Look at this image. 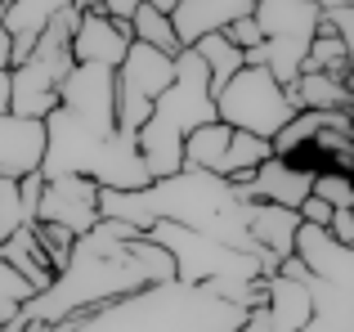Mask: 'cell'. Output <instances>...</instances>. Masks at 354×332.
Returning a JSON list of instances; mask_svg holds the SVG:
<instances>
[{
    "label": "cell",
    "mask_w": 354,
    "mask_h": 332,
    "mask_svg": "<svg viewBox=\"0 0 354 332\" xmlns=\"http://www.w3.org/2000/svg\"><path fill=\"white\" fill-rule=\"evenodd\" d=\"M171 256L148 234H135L130 225L99 220L90 234L72 243V256L45 292H36L23 306V324H63L86 310H99L117 297H130L153 283H171Z\"/></svg>",
    "instance_id": "1"
},
{
    "label": "cell",
    "mask_w": 354,
    "mask_h": 332,
    "mask_svg": "<svg viewBox=\"0 0 354 332\" xmlns=\"http://www.w3.org/2000/svg\"><path fill=\"white\" fill-rule=\"evenodd\" d=\"M242 315L234 301L216 297L211 288L189 283H153L130 297H117L99 310L63 319L68 332H238Z\"/></svg>",
    "instance_id": "2"
},
{
    "label": "cell",
    "mask_w": 354,
    "mask_h": 332,
    "mask_svg": "<svg viewBox=\"0 0 354 332\" xmlns=\"http://www.w3.org/2000/svg\"><path fill=\"white\" fill-rule=\"evenodd\" d=\"M216 122V95H211V77L207 63L184 45L175 54V77L162 95L153 99L144 126L135 131V149L144 158L153 180L184 171V135L198 131V126Z\"/></svg>",
    "instance_id": "3"
},
{
    "label": "cell",
    "mask_w": 354,
    "mask_h": 332,
    "mask_svg": "<svg viewBox=\"0 0 354 332\" xmlns=\"http://www.w3.org/2000/svg\"><path fill=\"white\" fill-rule=\"evenodd\" d=\"M144 207L153 220H171V225H184V229H198L207 238H220V243L238 247V252H256V243L247 238V202L234 198L229 180L211 171H184L166 175V180H153L144 189Z\"/></svg>",
    "instance_id": "4"
},
{
    "label": "cell",
    "mask_w": 354,
    "mask_h": 332,
    "mask_svg": "<svg viewBox=\"0 0 354 332\" xmlns=\"http://www.w3.org/2000/svg\"><path fill=\"white\" fill-rule=\"evenodd\" d=\"M292 117H296L292 99L269 77V68H238L216 90V122H225L229 131H247V135H260V140H274Z\"/></svg>",
    "instance_id": "5"
},
{
    "label": "cell",
    "mask_w": 354,
    "mask_h": 332,
    "mask_svg": "<svg viewBox=\"0 0 354 332\" xmlns=\"http://www.w3.org/2000/svg\"><path fill=\"white\" fill-rule=\"evenodd\" d=\"M113 72H117V131L135 135L139 126H144L153 99L171 86L175 59H171V54H162V50H153V45L130 41L126 45V59H121Z\"/></svg>",
    "instance_id": "6"
},
{
    "label": "cell",
    "mask_w": 354,
    "mask_h": 332,
    "mask_svg": "<svg viewBox=\"0 0 354 332\" xmlns=\"http://www.w3.org/2000/svg\"><path fill=\"white\" fill-rule=\"evenodd\" d=\"M45 122V153H41V180H59V175H95L99 153H104L108 135H95L86 122H77L72 113L54 108Z\"/></svg>",
    "instance_id": "7"
},
{
    "label": "cell",
    "mask_w": 354,
    "mask_h": 332,
    "mask_svg": "<svg viewBox=\"0 0 354 332\" xmlns=\"http://www.w3.org/2000/svg\"><path fill=\"white\" fill-rule=\"evenodd\" d=\"M59 108L86 122L95 135L117 131V72L99 63H72L59 81Z\"/></svg>",
    "instance_id": "8"
},
{
    "label": "cell",
    "mask_w": 354,
    "mask_h": 332,
    "mask_svg": "<svg viewBox=\"0 0 354 332\" xmlns=\"http://www.w3.org/2000/svg\"><path fill=\"white\" fill-rule=\"evenodd\" d=\"M36 220L68 229L72 238L90 234L99 225V184L90 175H59L45 180L41 202H36Z\"/></svg>",
    "instance_id": "9"
},
{
    "label": "cell",
    "mask_w": 354,
    "mask_h": 332,
    "mask_svg": "<svg viewBox=\"0 0 354 332\" xmlns=\"http://www.w3.org/2000/svg\"><path fill=\"white\" fill-rule=\"evenodd\" d=\"M130 36V18H108L104 9H81L77 32H72V63H99V68H117L126 59Z\"/></svg>",
    "instance_id": "10"
},
{
    "label": "cell",
    "mask_w": 354,
    "mask_h": 332,
    "mask_svg": "<svg viewBox=\"0 0 354 332\" xmlns=\"http://www.w3.org/2000/svg\"><path fill=\"white\" fill-rule=\"evenodd\" d=\"M292 261H301L305 274L332 283V288H354V247H341L323 225H301L296 229Z\"/></svg>",
    "instance_id": "11"
},
{
    "label": "cell",
    "mask_w": 354,
    "mask_h": 332,
    "mask_svg": "<svg viewBox=\"0 0 354 332\" xmlns=\"http://www.w3.org/2000/svg\"><path fill=\"white\" fill-rule=\"evenodd\" d=\"M251 18H256L265 41H283V45H296V50H310L314 23H319V5L314 0H256Z\"/></svg>",
    "instance_id": "12"
},
{
    "label": "cell",
    "mask_w": 354,
    "mask_h": 332,
    "mask_svg": "<svg viewBox=\"0 0 354 332\" xmlns=\"http://www.w3.org/2000/svg\"><path fill=\"white\" fill-rule=\"evenodd\" d=\"M45 153V122L41 117H14L0 113V175L23 180L41 166Z\"/></svg>",
    "instance_id": "13"
},
{
    "label": "cell",
    "mask_w": 354,
    "mask_h": 332,
    "mask_svg": "<svg viewBox=\"0 0 354 332\" xmlns=\"http://www.w3.org/2000/svg\"><path fill=\"white\" fill-rule=\"evenodd\" d=\"M90 180H95L99 189H126V193L148 189L153 175H148V166H144V158H139V149H135V135H126V131L108 135L104 153H99V166H95Z\"/></svg>",
    "instance_id": "14"
},
{
    "label": "cell",
    "mask_w": 354,
    "mask_h": 332,
    "mask_svg": "<svg viewBox=\"0 0 354 332\" xmlns=\"http://www.w3.org/2000/svg\"><path fill=\"white\" fill-rule=\"evenodd\" d=\"M68 5L72 0H9V5L0 9V27L9 32V68L32 54V45H36V36L45 32V23Z\"/></svg>",
    "instance_id": "15"
},
{
    "label": "cell",
    "mask_w": 354,
    "mask_h": 332,
    "mask_svg": "<svg viewBox=\"0 0 354 332\" xmlns=\"http://www.w3.org/2000/svg\"><path fill=\"white\" fill-rule=\"evenodd\" d=\"M256 0H180V9L171 14V27L180 36V45H193L207 32H225L234 18L251 14Z\"/></svg>",
    "instance_id": "16"
},
{
    "label": "cell",
    "mask_w": 354,
    "mask_h": 332,
    "mask_svg": "<svg viewBox=\"0 0 354 332\" xmlns=\"http://www.w3.org/2000/svg\"><path fill=\"white\" fill-rule=\"evenodd\" d=\"M296 229H301V216L292 207H274V202H247V238L256 243V252L269 256H292Z\"/></svg>",
    "instance_id": "17"
},
{
    "label": "cell",
    "mask_w": 354,
    "mask_h": 332,
    "mask_svg": "<svg viewBox=\"0 0 354 332\" xmlns=\"http://www.w3.org/2000/svg\"><path fill=\"white\" fill-rule=\"evenodd\" d=\"M292 108H314V113H337V108H354V81L332 77V72H301L292 86H283Z\"/></svg>",
    "instance_id": "18"
},
{
    "label": "cell",
    "mask_w": 354,
    "mask_h": 332,
    "mask_svg": "<svg viewBox=\"0 0 354 332\" xmlns=\"http://www.w3.org/2000/svg\"><path fill=\"white\" fill-rule=\"evenodd\" d=\"M265 315L274 332H301L310 324V292L305 283L287 279V274H269L265 279Z\"/></svg>",
    "instance_id": "19"
},
{
    "label": "cell",
    "mask_w": 354,
    "mask_h": 332,
    "mask_svg": "<svg viewBox=\"0 0 354 332\" xmlns=\"http://www.w3.org/2000/svg\"><path fill=\"white\" fill-rule=\"evenodd\" d=\"M0 261L9 265V270H18L27 283H32V292H45L54 283V270H50V261H45V252L36 247V234H32V225H23V229H14V234L0 243Z\"/></svg>",
    "instance_id": "20"
},
{
    "label": "cell",
    "mask_w": 354,
    "mask_h": 332,
    "mask_svg": "<svg viewBox=\"0 0 354 332\" xmlns=\"http://www.w3.org/2000/svg\"><path fill=\"white\" fill-rule=\"evenodd\" d=\"M229 126L225 122H207L198 126V131L184 135V166H193V171H220V158H225V144H229Z\"/></svg>",
    "instance_id": "21"
},
{
    "label": "cell",
    "mask_w": 354,
    "mask_h": 332,
    "mask_svg": "<svg viewBox=\"0 0 354 332\" xmlns=\"http://www.w3.org/2000/svg\"><path fill=\"white\" fill-rule=\"evenodd\" d=\"M189 50L198 54L202 63H207L211 95H216V90H220V86H225V81H229V77H234V72L242 68V50H238V45H229L220 32H207V36H198V41H193Z\"/></svg>",
    "instance_id": "22"
},
{
    "label": "cell",
    "mask_w": 354,
    "mask_h": 332,
    "mask_svg": "<svg viewBox=\"0 0 354 332\" xmlns=\"http://www.w3.org/2000/svg\"><path fill=\"white\" fill-rule=\"evenodd\" d=\"M265 158H274V149H269V140H260V135H247V131H234L225 144V158H220V180H234V175H251Z\"/></svg>",
    "instance_id": "23"
},
{
    "label": "cell",
    "mask_w": 354,
    "mask_h": 332,
    "mask_svg": "<svg viewBox=\"0 0 354 332\" xmlns=\"http://www.w3.org/2000/svg\"><path fill=\"white\" fill-rule=\"evenodd\" d=\"M301 72H332V77L354 81V45L337 41V36H314L301 59Z\"/></svg>",
    "instance_id": "24"
},
{
    "label": "cell",
    "mask_w": 354,
    "mask_h": 332,
    "mask_svg": "<svg viewBox=\"0 0 354 332\" xmlns=\"http://www.w3.org/2000/svg\"><path fill=\"white\" fill-rule=\"evenodd\" d=\"M130 36H135L139 45H153V50L171 54V59L184 50L180 36H175V27H171V18L157 14V9H148V5H139L135 14H130Z\"/></svg>",
    "instance_id": "25"
},
{
    "label": "cell",
    "mask_w": 354,
    "mask_h": 332,
    "mask_svg": "<svg viewBox=\"0 0 354 332\" xmlns=\"http://www.w3.org/2000/svg\"><path fill=\"white\" fill-rule=\"evenodd\" d=\"M32 297H36V292H32V283H27L18 270H9V265L0 261V328H5V324H14V319L23 315V306H27Z\"/></svg>",
    "instance_id": "26"
},
{
    "label": "cell",
    "mask_w": 354,
    "mask_h": 332,
    "mask_svg": "<svg viewBox=\"0 0 354 332\" xmlns=\"http://www.w3.org/2000/svg\"><path fill=\"white\" fill-rule=\"evenodd\" d=\"M32 234H36V247L45 252V261H50V270L59 274L63 265H68L72 243H77V238H72L68 229H59V225H45V220H32Z\"/></svg>",
    "instance_id": "27"
},
{
    "label": "cell",
    "mask_w": 354,
    "mask_h": 332,
    "mask_svg": "<svg viewBox=\"0 0 354 332\" xmlns=\"http://www.w3.org/2000/svg\"><path fill=\"white\" fill-rule=\"evenodd\" d=\"M310 193H314V198H323L328 207H354V180H350L346 171H332V166L314 175Z\"/></svg>",
    "instance_id": "28"
},
{
    "label": "cell",
    "mask_w": 354,
    "mask_h": 332,
    "mask_svg": "<svg viewBox=\"0 0 354 332\" xmlns=\"http://www.w3.org/2000/svg\"><path fill=\"white\" fill-rule=\"evenodd\" d=\"M220 36H225L229 45H238L242 54H247V50H256V45L265 41V36H260V27H256V18H251V14L234 18V23H229V27H225V32H220Z\"/></svg>",
    "instance_id": "29"
},
{
    "label": "cell",
    "mask_w": 354,
    "mask_h": 332,
    "mask_svg": "<svg viewBox=\"0 0 354 332\" xmlns=\"http://www.w3.org/2000/svg\"><path fill=\"white\" fill-rule=\"evenodd\" d=\"M41 189H45L41 171H32V175H23V180H18V202H23V220H27V225L36 220V202H41Z\"/></svg>",
    "instance_id": "30"
},
{
    "label": "cell",
    "mask_w": 354,
    "mask_h": 332,
    "mask_svg": "<svg viewBox=\"0 0 354 332\" xmlns=\"http://www.w3.org/2000/svg\"><path fill=\"white\" fill-rule=\"evenodd\" d=\"M323 229H328L341 247H354V207H332V220Z\"/></svg>",
    "instance_id": "31"
},
{
    "label": "cell",
    "mask_w": 354,
    "mask_h": 332,
    "mask_svg": "<svg viewBox=\"0 0 354 332\" xmlns=\"http://www.w3.org/2000/svg\"><path fill=\"white\" fill-rule=\"evenodd\" d=\"M296 216H301V225H328V220H332V207H328L323 198H314V193H310V198L296 207Z\"/></svg>",
    "instance_id": "32"
},
{
    "label": "cell",
    "mask_w": 354,
    "mask_h": 332,
    "mask_svg": "<svg viewBox=\"0 0 354 332\" xmlns=\"http://www.w3.org/2000/svg\"><path fill=\"white\" fill-rule=\"evenodd\" d=\"M144 5H148V9H157V14H166V18H171L175 9H180V0H144Z\"/></svg>",
    "instance_id": "33"
},
{
    "label": "cell",
    "mask_w": 354,
    "mask_h": 332,
    "mask_svg": "<svg viewBox=\"0 0 354 332\" xmlns=\"http://www.w3.org/2000/svg\"><path fill=\"white\" fill-rule=\"evenodd\" d=\"M0 113H9V68H0Z\"/></svg>",
    "instance_id": "34"
},
{
    "label": "cell",
    "mask_w": 354,
    "mask_h": 332,
    "mask_svg": "<svg viewBox=\"0 0 354 332\" xmlns=\"http://www.w3.org/2000/svg\"><path fill=\"white\" fill-rule=\"evenodd\" d=\"M0 68H9V32L0 27Z\"/></svg>",
    "instance_id": "35"
},
{
    "label": "cell",
    "mask_w": 354,
    "mask_h": 332,
    "mask_svg": "<svg viewBox=\"0 0 354 332\" xmlns=\"http://www.w3.org/2000/svg\"><path fill=\"white\" fill-rule=\"evenodd\" d=\"M319 9H354V0H314Z\"/></svg>",
    "instance_id": "36"
},
{
    "label": "cell",
    "mask_w": 354,
    "mask_h": 332,
    "mask_svg": "<svg viewBox=\"0 0 354 332\" xmlns=\"http://www.w3.org/2000/svg\"><path fill=\"white\" fill-rule=\"evenodd\" d=\"M77 9H99V0H72Z\"/></svg>",
    "instance_id": "37"
}]
</instances>
